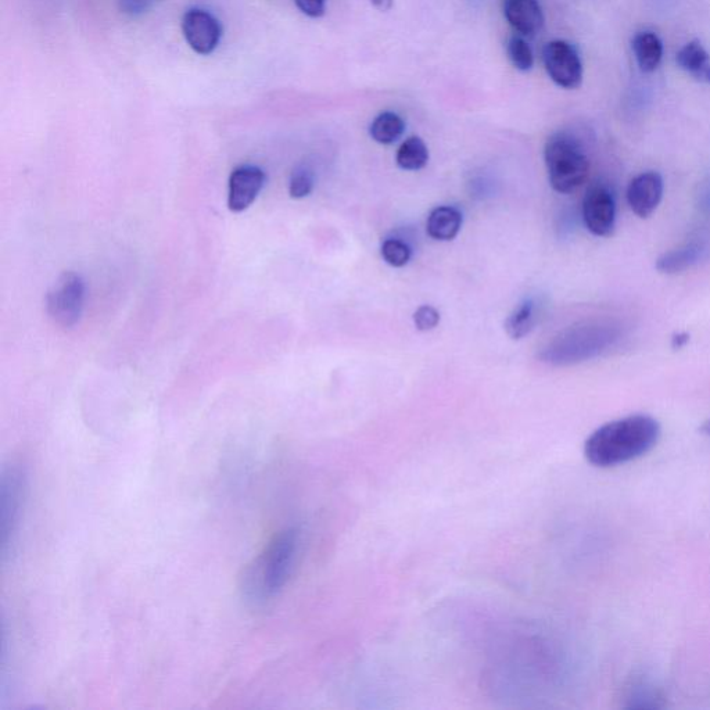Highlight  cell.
I'll return each instance as SVG.
<instances>
[{"instance_id":"17","label":"cell","mask_w":710,"mask_h":710,"mask_svg":"<svg viewBox=\"0 0 710 710\" xmlns=\"http://www.w3.org/2000/svg\"><path fill=\"white\" fill-rule=\"evenodd\" d=\"M631 45L638 67L643 73H654L656 68L661 66L663 43L655 32H638Z\"/></svg>"},{"instance_id":"25","label":"cell","mask_w":710,"mask_h":710,"mask_svg":"<svg viewBox=\"0 0 710 710\" xmlns=\"http://www.w3.org/2000/svg\"><path fill=\"white\" fill-rule=\"evenodd\" d=\"M326 2L328 0H294L297 9L311 19H319L326 12Z\"/></svg>"},{"instance_id":"24","label":"cell","mask_w":710,"mask_h":710,"mask_svg":"<svg viewBox=\"0 0 710 710\" xmlns=\"http://www.w3.org/2000/svg\"><path fill=\"white\" fill-rule=\"evenodd\" d=\"M440 322V313L432 306H421L415 311L414 324L418 331H433Z\"/></svg>"},{"instance_id":"21","label":"cell","mask_w":710,"mask_h":710,"mask_svg":"<svg viewBox=\"0 0 710 710\" xmlns=\"http://www.w3.org/2000/svg\"><path fill=\"white\" fill-rule=\"evenodd\" d=\"M507 55L509 62L512 63V66H514L516 70L523 71V73L532 70L534 66L533 50L530 48L529 43L522 37H512L509 39Z\"/></svg>"},{"instance_id":"3","label":"cell","mask_w":710,"mask_h":710,"mask_svg":"<svg viewBox=\"0 0 710 710\" xmlns=\"http://www.w3.org/2000/svg\"><path fill=\"white\" fill-rule=\"evenodd\" d=\"M544 160L551 188L564 195L580 188L590 172V160L582 143L566 132H558L548 138Z\"/></svg>"},{"instance_id":"13","label":"cell","mask_w":710,"mask_h":710,"mask_svg":"<svg viewBox=\"0 0 710 710\" xmlns=\"http://www.w3.org/2000/svg\"><path fill=\"white\" fill-rule=\"evenodd\" d=\"M706 253L705 246L702 243L691 242L688 245L666 251L661 257L656 260V270L661 274L674 275L690 270L704 258Z\"/></svg>"},{"instance_id":"14","label":"cell","mask_w":710,"mask_h":710,"mask_svg":"<svg viewBox=\"0 0 710 710\" xmlns=\"http://www.w3.org/2000/svg\"><path fill=\"white\" fill-rule=\"evenodd\" d=\"M663 692L656 683L647 676H637L630 680L625 690V708L627 709H659L663 708Z\"/></svg>"},{"instance_id":"16","label":"cell","mask_w":710,"mask_h":710,"mask_svg":"<svg viewBox=\"0 0 710 710\" xmlns=\"http://www.w3.org/2000/svg\"><path fill=\"white\" fill-rule=\"evenodd\" d=\"M462 214L455 207H436L429 214L426 232L430 238L440 242H450L457 238L462 228Z\"/></svg>"},{"instance_id":"23","label":"cell","mask_w":710,"mask_h":710,"mask_svg":"<svg viewBox=\"0 0 710 710\" xmlns=\"http://www.w3.org/2000/svg\"><path fill=\"white\" fill-rule=\"evenodd\" d=\"M314 174L306 167H299L293 171L289 181V195L293 199H304L314 190Z\"/></svg>"},{"instance_id":"22","label":"cell","mask_w":710,"mask_h":710,"mask_svg":"<svg viewBox=\"0 0 710 710\" xmlns=\"http://www.w3.org/2000/svg\"><path fill=\"white\" fill-rule=\"evenodd\" d=\"M380 254L387 264L394 268H401L410 263L412 250L403 240L386 239L380 247Z\"/></svg>"},{"instance_id":"7","label":"cell","mask_w":710,"mask_h":710,"mask_svg":"<svg viewBox=\"0 0 710 710\" xmlns=\"http://www.w3.org/2000/svg\"><path fill=\"white\" fill-rule=\"evenodd\" d=\"M545 71L552 82L564 89H577L583 82V63L572 43L548 42L543 49Z\"/></svg>"},{"instance_id":"1","label":"cell","mask_w":710,"mask_h":710,"mask_svg":"<svg viewBox=\"0 0 710 710\" xmlns=\"http://www.w3.org/2000/svg\"><path fill=\"white\" fill-rule=\"evenodd\" d=\"M661 433V425L655 418L630 415L594 430L584 443V455L598 468L627 464L648 454L658 444Z\"/></svg>"},{"instance_id":"2","label":"cell","mask_w":710,"mask_h":710,"mask_svg":"<svg viewBox=\"0 0 710 710\" xmlns=\"http://www.w3.org/2000/svg\"><path fill=\"white\" fill-rule=\"evenodd\" d=\"M299 543V532L293 527L276 534L245 577V593L251 602L261 604L281 593L292 575Z\"/></svg>"},{"instance_id":"28","label":"cell","mask_w":710,"mask_h":710,"mask_svg":"<svg viewBox=\"0 0 710 710\" xmlns=\"http://www.w3.org/2000/svg\"><path fill=\"white\" fill-rule=\"evenodd\" d=\"M687 342H688L687 333H679V335L674 336L673 347H674V349H680V347H683L684 344H686Z\"/></svg>"},{"instance_id":"11","label":"cell","mask_w":710,"mask_h":710,"mask_svg":"<svg viewBox=\"0 0 710 710\" xmlns=\"http://www.w3.org/2000/svg\"><path fill=\"white\" fill-rule=\"evenodd\" d=\"M663 190L665 184L659 172H643L631 179L626 193L627 203L637 217L648 218L661 204Z\"/></svg>"},{"instance_id":"27","label":"cell","mask_w":710,"mask_h":710,"mask_svg":"<svg viewBox=\"0 0 710 710\" xmlns=\"http://www.w3.org/2000/svg\"><path fill=\"white\" fill-rule=\"evenodd\" d=\"M371 3L376 9L380 10V12H387V10L393 7V0H371Z\"/></svg>"},{"instance_id":"8","label":"cell","mask_w":710,"mask_h":710,"mask_svg":"<svg viewBox=\"0 0 710 710\" xmlns=\"http://www.w3.org/2000/svg\"><path fill=\"white\" fill-rule=\"evenodd\" d=\"M582 215L588 231L598 238H608L615 231L616 203L611 190L593 185L583 199Z\"/></svg>"},{"instance_id":"18","label":"cell","mask_w":710,"mask_h":710,"mask_svg":"<svg viewBox=\"0 0 710 710\" xmlns=\"http://www.w3.org/2000/svg\"><path fill=\"white\" fill-rule=\"evenodd\" d=\"M405 132L403 118L393 111H383L369 127V135L380 145H393Z\"/></svg>"},{"instance_id":"20","label":"cell","mask_w":710,"mask_h":710,"mask_svg":"<svg viewBox=\"0 0 710 710\" xmlns=\"http://www.w3.org/2000/svg\"><path fill=\"white\" fill-rule=\"evenodd\" d=\"M537 318L539 317H537L536 301L525 300L514 313L509 315L507 322H505V331L512 339H522L533 331L537 324Z\"/></svg>"},{"instance_id":"26","label":"cell","mask_w":710,"mask_h":710,"mask_svg":"<svg viewBox=\"0 0 710 710\" xmlns=\"http://www.w3.org/2000/svg\"><path fill=\"white\" fill-rule=\"evenodd\" d=\"M121 10L129 16L145 13L150 6V0H120Z\"/></svg>"},{"instance_id":"12","label":"cell","mask_w":710,"mask_h":710,"mask_svg":"<svg viewBox=\"0 0 710 710\" xmlns=\"http://www.w3.org/2000/svg\"><path fill=\"white\" fill-rule=\"evenodd\" d=\"M504 16L522 37H534L544 27V13L539 0H505Z\"/></svg>"},{"instance_id":"15","label":"cell","mask_w":710,"mask_h":710,"mask_svg":"<svg viewBox=\"0 0 710 710\" xmlns=\"http://www.w3.org/2000/svg\"><path fill=\"white\" fill-rule=\"evenodd\" d=\"M677 66L701 84L710 85V55L699 41L688 42L677 52Z\"/></svg>"},{"instance_id":"6","label":"cell","mask_w":710,"mask_h":710,"mask_svg":"<svg viewBox=\"0 0 710 710\" xmlns=\"http://www.w3.org/2000/svg\"><path fill=\"white\" fill-rule=\"evenodd\" d=\"M85 304V282L75 272H64L46 294V311L60 328L70 329L80 322Z\"/></svg>"},{"instance_id":"5","label":"cell","mask_w":710,"mask_h":710,"mask_svg":"<svg viewBox=\"0 0 710 710\" xmlns=\"http://www.w3.org/2000/svg\"><path fill=\"white\" fill-rule=\"evenodd\" d=\"M620 335V326L611 322L582 326L564 337L561 349L557 350V360L569 364L593 358L618 342Z\"/></svg>"},{"instance_id":"9","label":"cell","mask_w":710,"mask_h":710,"mask_svg":"<svg viewBox=\"0 0 710 710\" xmlns=\"http://www.w3.org/2000/svg\"><path fill=\"white\" fill-rule=\"evenodd\" d=\"M182 32L193 52L197 55H211L222 38L220 21L203 9H190L182 19Z\"/></svg>"},{"instance_id":"29","label":"cell","mask_w":710,"mask_h":710,"mask_svg":"<svg viewBox=\"0 0 710 710\" xmlns=\"http://www.w3.org/2000/svg\"><path fill=\"white\" fill-rule=\"evenodd\" d=\"M701 432L704 433L705 436L710 437V418L701 426Z\"/></svg>"},{"instance_id":"19","label":"cell","mask_w":710,"mask_h":710,"mask_svg":"<svg viewBox=\"0 0 710 710\" xmlns=\"http://www.w3.org/2000/svg\"><path fill=\"white\" fill-rule=\"evenodd\" d=\"M396 161L405 171L422 170L429 161L428 146L419 136H411L398 147Z\"/></svg>"},{"instance_id":"4","label":"cell","mask_w":710,"mask_h":710,"mask_svg":"<svg viewBox=\"0 0 710 710\" xmlns=\"http://www.w3.org/2000/svg\"><path fill=\"white\" fill-rule=\"evenodd\" d=\"M27 475L23 466L12 462L6 465L0 478V550L3 561L12 554L23 514Z\"/></svg>"},{"instance_id":"10","label":"cell","mask_w":710,"mask_h":710,"mask_svg":"<svg viewBox=\"0 0 710 710\" xmlns=\"http://www.w3.org/2000/svg\"><path fill=\"white\" fill-rule=\"evenodd\" d=\"M265 185V172L260 167L240 166L229 178L228 207L233 213H242L256 202Z\"/></svg>"}]
</instances>
